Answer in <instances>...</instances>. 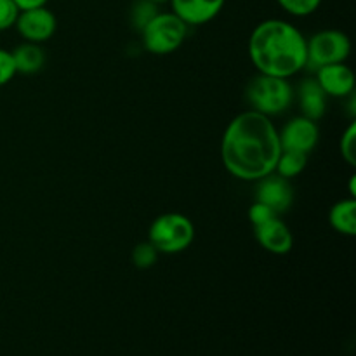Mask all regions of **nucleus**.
Masks as SVG:
<instances>
[{
  "label": "nucleus",
  "mask_w": 356,
  "mask_h": 356,
  "mask_svg": "<svg viewBox=\"0 0 356 356\" xmlns=\"http://www.w3.org/2000/svg\"><path fill=\"white\" fill-rule=\"evenodd\" d=\"M280 153L278 129L271 118L252 110L236 115L221 139L222 165L240 181H259L275 172Z\"/></svg>",
  "instance_id": "obj_1"
},
{
  "label": "nucleus",
  "mask_w": 356,
  "mask_h": 356,
  "mask_svg": "<svg viewBox=\"0 0 356 356\" xmlns=\"http://www.w3.org/2000/svg\"><path fill=\"white\" fill-rule=\"evenodd\" d=\"M249 58L263 75L289 80L306 68V37L285 19L261 21L250 33Z\"/></svg>",
  "instance_id": "obj_2"
},
{
  "label": "nucleus",
  "mask_w": 356,
  "mask_h": 356,
  "mask_svg": "<svg viewBox=\"0 0 356 356\" xmlns=\"http://www.w3.org/2000/svg\"><path fill=\"white\" fill-rule=\"evenodd\" d=\"M245 101L252 111L264 117H278L291 108L294 89L287 79L257 73L245 87Z\"/></svg>",
  "instance_id": "obj_3"
},
{
  "label": "nucleus",
  "mask_w": 356,
  "mask_h": 356,
  "mask_svg": "<svg viewBox=\"0 0 356 356\" xmlns=\"http://www.w3.org/2000/svg\"><path fill=\"white\" fill-rule=\"evenodd\" d=\"M195 226L188 216L165 212L153 219L148 229V242L160 254H179L193 243Z\"/></svg>",
  "instance_id": "obj_4"
},
{
  "label": "nucleus",
  "mask_w": 356,
  "mask_h": 356,
  "mask_svg": "<svg viewBox=\"0 0 356 356\" xmlns=\"http://www.w3.org/2000/svg\"><path fill=\"white\" fill-rule=\"evenodd\" d=\"M188 24L170 13H159L141 30L143 45L155 56H165L177 51L188 37Z\"/></svg>",
  "instance_id": "obj_5"
},
{
  "label": "nucleus",
  "mask_w": 356,
  "mask_h": 356,
  "mask_svg": "<svg viewBox=\"0 0 356 356\" xmlns=\"http://www.w3.org/2000/svg\"><path fill=\"white\" fill-rule=\"evenodd\" d=\"M306 68L318 70L334 63H346L351 54V40L341 30H322L306 40Z\"/></svg>",
  "instance_id": "obj_6"
},
{
  "label": "nucleus",
  "mask_w": 356,
  "mask_h": 356,
  "mask_svg": "<svg viewBox=\"0 0 356 356\" xmlns=\"http://www.w3.org/2000/svg\"><path fill=\"white\" fill-rule=\"evenodd\" d=\"M278 138H280L282 149H285V152H298L309 155L318 145L320 129L315 120H309V118L299 115V117L291 118L282 127V131H278Z\"/></svg>",
  "instance_id": "obj_7"
},
{
  "label": "nucleus",
  "mask_w": 356,
  "mask_h": 356,
  "mask_svg": "<svg viewBox=\"0 0 356 356\" xmlns=\"http://www.w3.org/2000/svg\"><path fill=\"white\" fill-rule=\"evenodd\" d=\"M14 26H16L17 33L24 38V42L44 44L56 33L58 19H56L54 13L44 6L37 7V9L19 10Z\"/></svg>",
  "instance_id": "obj_8"
},
{
  "label": "nucleus",
  "mask_w": 356,
  "mask_h": 356,
  "mask_svg": "<svg viewBox=\"0 0 356 356\" xmlns=\"http://www.w3.org/2000/svg\"><path fill=\"white\" fill-rule=\"evenodd\" d=\"M256 202H261L277 216L285 214L294 204V188L291 181L271 172L257 181Z\"/></svg>",
  "instance_id": "obj_9"
},
{
  "label": "nucleus",
  "mask_w": 356,
  "mask_h": 356,
  "mask_svg": "<svg viewBox=\"0 0 356 356\" xmlns=\"http://www.w3.org/2000/svg\"><path fill=\"white\" fill-rule=\"evenodd\" d=\"M316 82L327 97H346L355 92V73L346 63H334L315 70Z\"/></svg>",
  "instance_id": "obj_10"
},
{
  "label": "nucleus",
  "mask_w": 356,
  "mask_h": 356,
  "mask_svg": "<svg viewBox=\"0 0 356 356\" xmlns=\"http://www.w3.org/2000/svg\"><path fill=\"white\" fill-rule=\"evenodd\" d=\"M256 240L259 245L268 252L275 256H284L289 254L294 247V236H292L291 228L280 219V216H275L270 221L254 228Z\"/></svg>",
  "instance_id": "obj_11"
},
{
  "label": "nucleus",
  "mask_w": 356,
  "mask_h": 356,
  "mask_svg": "<svg viewBox=\"0 0 356 356\" xmlns=\"http://www.w3.org/2000/svg\"><path fill=\"white\" fill-rule=\"evenodd\" d=\"M169 3L188 26H202L219 16L226 0H169Z\"/></svg>",
  "instance_id": "obj_12"
},
{
  "label": "nucleus",
  "mask_w": 356,
  "mask_h": 356,
  "mask_svg": "<svg viewBox=\"0 0 356 356\" xmlns=\"http://www.w3.org/2000/svg\"><path fill=\"white\" fill-rule=\"evenodd\" d=\"M298 101L302 117L318 122L327 111V94L316 82L315 76H308L298 86Z\"/></svg>",
  "instance_id": "obj_13"
},
{
  "label": "nucleus",
  "mask_w": 356,
  "mask_h": 356,
  "mask_svg": "<svg viewBox=\"0 0 356 356\" xmlns=\"http://www.w3.org/2000/svg\"><path fill=\"white\" fill-rule=\"evenodd\" d=\"M16 72L21 75H35L40 72L45 65V52L40 44L23 42L13 51Z\"/></svg>",
  "instance_id": "obj_14"
},
{
  "label": "nucleus",
  "mask_w": 356,
  "mask_h": 356,
  "mask_svg": "<svg viewBox=\"0 0 356 356\" xmlns=\"http://www.w3.org/2000/svg\"><path fill=\"white\" fill-rule=\"evenodd\" d=\"M329 222L337 233L346 236L356 235V198H343L336 202L329 212Z\"/></svg>",
  "instance_id": "obj_15"
},
{
  "label": "nucleus",
  "mask_w": 356,
  "mask_h": 356,
  "mask_svg": "<svg viewBox=\"0 0 356 356\" xmlns=\"http://www.w3.org/2000/svg\"><path fill=\"white\" fill-rule=\"evenodd\" d=\"M306 163H308V155H305V153L282 149L277 165H275V174L285 177V179H292L306 169Z\"/></svg>",
  "instance_id": "obj_16"
},
{
  "label": "nucleus",
  "mask_w": 356,
  "mask_h": 356,
  "mask_svg": "<svg viewBox=\"0 0 356 356\" xmlns=\"http://www.w3.org/2000/svg\"><path fill=\"white\" fill-rule=\"evenodd\" d=\"M159 6L149 0H138L131 9V24L141 33L143 28L159 14Z\"/></svg>",
  "instance_id": "obj_17"
},
{
  "label": "nucleus",
  "mask_w": 356,
  "mask_h": 356,
  "mask_svg": "<svg viewBox=\"0 0 356 356\" xmlns=\"http://www.w3.org/2000/svg\"><path fill=\"white\" fill-rule=\"evenodd\" d=\"M160 252L153 247V243H149L148 240L146 242L138 243L132 250V263H134L136 268L139 270H148V268L155 266L156 261H159Z\"/></svg>",
  "instance_id": "obj_18"
},
{
  "label": "nucleus",
  "mask_w": 356,
  "mask_h": 356,
  "mask_svg": "<svg viewBox=\"0 0 356 356\" xmlns=\"http://www.w3.org/2000/svg\"><path fill=\"white\" fill-rule=\"evenodd\" d=\"M277 3L291 16L306 17L318 10L322 0H277Z\"/></svg>",
  "instance_id": "obj_19"
},
{
  "label": "nucleus",
  "mask_w": 356,
  "mask_h": 356,
  "mask_svg": "<svg viewBox=\"0 0 356 356\" xmlns=\"http://www.w3.org/2000/svg\"><path fill=\"white\" fill-rule=\"evenodd\" d=\"M341 155H343L344 162L350 163L351 167L356 165V124L351 122L348 125L346 131L343 132V138L339 143Z\"/></svg>",
  "instance_id": "obj_20"
},
{
  "label": "nucleus",
  "mask_w": 356,
  "mask_h": 356,
  "mask_svg": "<svg viewBox=\"0 0 356 356\" xmlns=\"http://www.w3.org/2000/svg\"><path fill=\"white\" fill-rule=\"evenodd\" d=\"M17 75L16 65H14L13 52L0 49V87L9 83Z\"/></svg>",
  "instance_id": "obj_21"
},
{
  "label": "nucleus",
  "mask_w": 356,
  "mask_h": 356,
  "mask_svg": "<svg viewBox=\"0 0 356 356\" xmlns=\"http://www.w3.org/2000/svg\"><path fill=\"white\" fill-rule=\"evenodd\" d=\"M19 9L13 0H0V31H6L14 26Z\"/></svg>",
  "instance_id": "obj_22"
},
{
  "label": "nucleus",
  "mask_w": 356,
  "mask_h": 356,
  "mask_svg": "<svg viewBox=\"0 0 356 356\" xmlns=\"http://www.w3.org/2000/svg\"><path fill=\"white\" fill-rule=\"evenodd\" d=\"M275 216L277 214H275L270 207H266L264 204H261V202H254L249 209V219H250V222H252L254 228L259 225H263V222L270 221V219L275 218Z\"/></svg>",
  "instance_id": "obj_23"
},
{
  "label": "nucleus",
  "mask_w": 356,
  "mask_h": 356,
  "mask_svg": "<svg viewBox=\"0 0 356 356\" xmlns=\"http://www.w3.org/2000/svg\"><path fill=\"white\" fill-rule=\"evenodd\" d=\"M16 3V7L19 10H28V9H37V7L47 6L49 0H13Z\"/></svg>",
  "instance_id": "obj_24"
},
{
  "label": "nucleus",
  "mask_w": 356,
  "mask_h": 356,
  "mask_svg": "<svg viewBox=\"0 0 356 356\" xmlns=\"http://www.w3.org/2000/svg\"><path fill=\"white\" fill-rule=\"evenodd\" d=\"M149 2H153V3H156V6H160V3H167V2H169V0H149Z\"/></svg>",
  "instance_id": "obj_25"
}]
</instances>
